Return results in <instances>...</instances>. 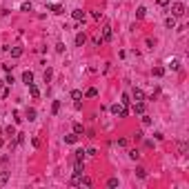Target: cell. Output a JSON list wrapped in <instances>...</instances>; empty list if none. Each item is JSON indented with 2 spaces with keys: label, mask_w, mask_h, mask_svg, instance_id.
<instances>
[{
  "label": "cell",
  "mask_w": 189,
  "mask_h": 189,
  "mask_svg": "<svg viewBox=\"0 0 189 189\" xmlns=\"http://www.w3.org/2000/svg\"><path fill=\"white\" fill-rule=\"evenodd\" d=\"M111 113H113V116H118V118H127L129 116V109L125 105H113L111 107Z\"/></svg>",
  "instance_id": "cell-1"
},
{
  "label": "cell",
  "mask_w": 189,
  "mask_h": 189,
  "mask_svg": "<svg viewBox=\"0 0 189 189\" xmlns=\"http://www.w3.org/2000/svg\"><path fill=\"white\" fill-rule=\"evenodd\" d=\"M171 16H174V18L185 16V2H174L171 5Z\"/></svg>",
  "instance_id": "cell-2"
},
{
  "label": "cell",
  "mask_w": 189,
  "mask_h": 189,
  "mask_svg": "<svg viewBox=\"0 0 189 189\" xmlns=\"http://www.w3.org/2000/svg\"><path fill=\"white\" fill-rule=\"evenodd\" d=\"M111 36H113V31H111V27L109 25H105V27H102V42H107V40H111Z\"/></svg>",
  "instance_id": "cell-3"
},
{
  "label": "cell",
  "mask_w": 189,
  "mask_h": 189,
  "mask_svg": "<svg viewBox=\"0 0 189 189\" xmlns=\"http://www.w3.org/2000/svg\"><path fill=\"white\" fill-rule=\"evenodd\" d=\"M71 16H73V20H76V22H85V18H87V14H85L82 9H76Z\"/></svg>",
  "instance_id": "cell-4"
},
{
  "label": "cell",
  "mask_w": 189,
  "mask_h": 189,
  "mask_svg": "<svg viewBox=\"0 0 189 189\" xmlns=\"http://www.w3.org/2000/svg\"><path fill=\"white\" fill-rule=\"evenodd\" d=\"M131 98H134L136 102H140V100H145V94H142V89H138V87H136L134 91H131Z\"/></svg>",
  "instance_id": "cell-5"
},
{
  "label": "cell",
  "mask_w": 189,
  "mask_h": 189,
  "mask_svg": "<svg viewBox=\"0 0 189 189\" xmlns=\"http://www.w3.org/2000/svg\"><path fill=\"white\" fill-rule=\"evenodd\" d=\"M85 42H87V36H85V31H80L76 36V47H82Z\"/></svg>",
  "instance_id": "cell-6"
},
{
  "label": "cell",
  "mask_w": 189,
  "mask_h": 189,
  "mask_svg": "<svg viewBox=\"0 0 189 189\" xmlns=\"http://www.w3.org/2000/svg\"><path fill=\"white\" fill-rule=\"evenodd\" d=\"M22 82H25V85H31V82H33V71H25V73H22Z\"/></svg>",
  "instance_id": "cell-7"
},
{
  "label": "cell",
  "mask_w": 189,
  "mask_h": 189,
  "mask_svg": "<svg viewBox=\"0 0 189 189\" xmlns=\"http://www.w3.org/2000/svg\"><path fill=\"white\" fill-rule=\"evenodd\" d=\"M27 87H29V94H31V98H40V91H38V87H36V85H27Z\"/></svg>",
  "instance_id": "cell-8"
},
{
  "label": "cell",
  "mask_w": 189,
  "mask_h": 189,
  "mask_svg": "<svg viewBox=\"0 0 189 189\" xmlns=\"http://www.w3.org/2000/svg\"><path fill=\"white\" fill-rule=\"evenodd\" d=\"M9 182V171H0V187Z\"/></svg>",
  "instance_id": "cell-9"
},
{
  "label": "cell",
  "mask_w": 189,
  "mask_h": 189,
  "mask_svg": "<svg viewBox=\"0 0 189 189\" xmlns=\"http://www.w3.org/2000/svg\"><path fill=\"white\" fill-rule=\"evenodd\" d=\"M134 111H136V113H145V102H142V100L136 102V105H134Z\"/></svg>",
  "instance_id": "cell-10"
},
{
  "label": "cell",
  "mask_w": 189,
  "mask_h": 189,
  "mask_svg": "<svg viewBox=\"0 0 189 189\" xmlns=\"http://www.w3.org/2000/svg\"><path fill=\"white\" fill-rule=\"evenodd\" d=\"M187 149H189V145H187L185 140H180V142H178V151L182 153V156H185V153H187Z\"/></svg>",
  "instance_id": "cell-11"
},
{
  "label": "cell",
  "mask_w": 189,
  "mask_h": 189,
  "mask_svg": "<svg viewBox=\"0 0 189 189\" xmlns=\"http://www.w3.org/2000/svg\"><path fill=\"white\" fill-rule=\"evenodd\" d=\"M65 142H69V145L78 142V134H69V136H65Z\"/></svg>",
  "instance_id": "cell-12"
},
{
  "label": "cell",
  "mask_w": 189,
  "mask_h": 189,
  "mask_svg": "<svg viewBox=\"0 0 189 189\" xmlns=\"http://www.w3.org/2000/svg\"><path fill=\"white\" fill-rule=\"evenodd\" d=\"M80 178H82V174H76V171H73V176H71V185H73V187L80 185Z\"/></svg>",
  "instance_id": "cell-13"
},
{
  "label": "cell",
  "mask_w": 189,
  "mask_h": 189,
  "mask_svg": "<svg viewBox=\"0 0 189 189\" xmlns=\"http://www.w3.org/2000/svg\"><path fill=\"white\" fill-rule=\"evenodd\" d=\"M22 56V47H14L11 49V58H20Z\"/></svg>",
  "instance_id": "cell-14"
},
{
  "label": "cell",
  "mask_w": 189,
  "mask_h": 189,
  "mask_svg": "<svg viewBox=\"0 0 189 189\" xmlns=\"http://www.w3.org/2000/svg\"><path fill=\"white\" fill-rule=\"evenodd\" d=\"M85 96H87V98H96V96H98V89H96V87H89Z\"/></svg>",
  "instance_id": "cell-15"
},
{
  "label": "cell",
  "mask_w": 189,
  "mask_h": 189,
  "mask_svg": "<svg viewBox=\"0 0 189 189\" xmlns=\"http://www.w3.org/2000/svg\"><path fill=\"white\" fill-rule=\"evenodd\" d=\"M145 16H147V9H145V7H138V11H136V18H138V20H142Z\"/></svg>",
  "instance_id": "cell-16"
},
{
  "label": "cell",
  "mask_w": 189,
  "mask_h": 189,
  "mask_svg": "<svg viewBox=\"0 0 189 189\" xmlns=\"http://www.w3.org/2000/svg\"><path fill=\"white\" fill-rule=\"evenodd\" d=\"M169 67H171L174 71H178V69H180V60H178V58H174V60L169 62Z\"/></svg>",
  "instance_id": "cell-17"
},
{
  "label": "cell",
  "mask_w": 189,
  "mask_h": 189,
  "mask_svg": "<svg viewBox=\"0 0 189 189\" xmlns=\"http://www.w3.org/2000/svg\"><path fill=\"white\" fill-rule=\"evenodd\" d=\"M165 25H167L169 29H174V27H176V18H174V16H169V18L165 20Z\"/></svg>",
  "instance_id": "cell-18"
},
{
  "label": "cell",
  "mask_w": 189,
  "mask_h": 189,
  "mask_svg": "<svg viewBox=\"0 0 189 189\" xmlns=\"http://www.w3.org/2000/svg\"><path fill=\"white\" fill-rule=\"evenodd\" d=\"M73 134H85V127H82V125H80V122H76V125H73Z\"/></svg>",
  "instance_id": "cell-19"
},
{
  "label": "cell",
  "mask_w": 189,
  "mask_h": 189,
  "mask_svg": "<svg viewBox=\"0 0 189 189\" xmlns=\"http://www.w3.org/2000/svg\"><path fill=\"white\" fill-rule=\"evenodd\" d=\"M51 76H54V71H51V69H49V67H47V69H45V73H42V78H45V82H49V80H51Z\"/></svg>",
  "instance_id": "cell-20"
},
{
  "label": "cell",
  "mask_w": 189,
  "mask_h": 189,
  "mask_svg": "<svg viewBox=\"0 0 189 189\" xmlns=\"http://www.w3.org/2000/svg\"><path fill=\"white\" fill-rule=\"evenodd\" d=\"M80 185H85V187H91V178L82 174V178H80Z\"/></svg>",
  "instance_id": "cell-21"
},
{
  "label": "cell",
  "mask_w": 189,
  "mask_h": 189,
  "mask_svg": "<svg viewBox=\"0 0 189 189\" xmlns=\"http://www.w3.org/2000/svg\"><path fill=\"white\" fill-rule=\"evenodd\" d=\"M60 111V100H54V105H51V113H58Z\"/></svg>",
  "instance_id": "cell-22"
},
{
  "label": "cell",
  "mask_w": 189,
  "mask_h": 189,
  "mask_svg": "<svg viewBox=\"0 0 189 189\" xmlns=\"http://www.w3.org/2000/svg\"><path fill=\"white\" fill-rule=\"evenodd\" d=\"M129 158H131V160H138V158H140L138 149H129Z\"/></svg>",
  "instance_id": "cell-23"
},
{
  "label": "cell",
  "mask_w": 189,
  "mask_h": 189,
  "mask_svg": "<svg viewBox=\"0 0 189 189\" xmlns=\"http://www.w3.org/2000/svg\"><path fill=\"white\" fill-rule=\"evenodd\" d=\"M73 171H76V174H82V171H85V165L76 160V167H73Z\"/></svg>",
  "instance_id": "cell-24"
},
{
  "label": "cell",
  "mask_w": 189,
  "mask_h": 189,
  "mask_svg": "<svg viewBox=\"0 0 189 189\" xmlns=\"http://www.w3.org/2000/svg\"><path fill=\"white\" fill-rule=\"evenodd\" d=\"M71 98H73V100H80V98H82V91L73 89V91H71Z\"/></svg>",
  "instance_id": "cell-25"
},
{
  "label": "cell",
  "mask_w": 189,
  "mask_h": 189,
  "mask_svg": "<svg viewBox=\"0 0 189 189\" xmlns=\"http://www.w3.org/2000/svg\"><path fill=\"white\" fill-rule=\"evenodd\" d=\"M136 176H138V178H147V171L142 167H138V169H136Z\"/></svg>",
  "instance_id": "cell-26"
},
{
  "label": "cell",
  "mask_w": 189,
  "mask_h": 189,
  "mask_svg": "<svg viewBox=\"0 0 189 189\" xmlns=\"http://www.w3.org/2000/svg\"><path fill=\"white\" fill-rule=\"evenodd\" d=\"M163 73H165V69H163V67H153V76H163Z\"/></svg>",
  "instance_id": "cell-27"
},
{
  "label": "cell",
  "mask_w": 189,
  "mask_h": 189,
  "mask_svg": "<svg viewBox=\"0 0 189 189\" xmlns=\"http://www.w3.org/2000/svg\"><path fill=\"white\" fill-rule=\"evenodd\" d=\"M82 158H85V151L78 149V151H76V160H78V163H82Z\"/></svg>",
  "instance_id": "cell-28"
},
{
  "label": "cell",
  "mask_w": 189,
  "mask_h": 189,
  "mask_svg": "<svg viewBox=\"0 0 189 189\" xmlns=\"http://www.w3.org/2000/svg\"><path fill=\"white\" fill-rule=\"evenodd\" d=\"M27 118H29V120H36V109H29V111H27Z\"/></svg>",
  "instance_id": "cell-29"
},
{
  "label": "cell",
  "mask_w": 189,
  "mask_h": 189,
  "mask_svg": "<svg viewBox=\"0 0 189 189\" xmlns=\"http://www.w3.org/2000/svg\"><path fill=\"white\" fill-rule=\"evenodd\" d=\"M107 185H109V187H118V178H109V180H107Z\"/></svg>",
  "instance_id": "cell-30"
},
{
  "label": "cell",
  "mask_w": 189,
  "mask_h": 189,
  "mask_svg": "<svg viewBox=\"0 0 189 189\" xmlns=\"http://www.w3.org/2000/svg\"><path fill=\"white\" fill-rule=\"evenodd\" d=\"M142 125H145V127H149V125H151V118H149V116H142Z\"/></svg>",
  "instance_id": "cell-31"
},
{
  "label": "cell",
  "mask_w": 189,
  "mask_h": 189,
  "mask_svg": "<svg viewBox=\"0 0 189 189\" xmlns=\"http://www.w3.org/2000/svg\"><path fill=\"white\" fill-rule=\"evenodd\" d=\"M51 9H54V14H62V7H60V5H51Z\"/></svg>",
  "instance_id": "cell-32"
},
{
  "label": "cell",
  "mask_w": 189,
  "mask_h": 189,
  "mask_svg": "<svg viewBox=\"0 0 189 189\" xmlns=\"http://www.w3.org/2000/svg\"><path fill=\"white\" fill-rule=\"evenodd\" d=\"M129 102H131V100H129V94H122V105H125V107H127V105H129Z\"/></svg>",
  "instance_id": "cell-33"
},
{
  "label": "cell",
  "mask_w": 189,
  "mask_h": 189,
  "mask_svg": "<svg viewBox=\"0 0 189 189\" xmlns=\"http://www.w3.org/2000/svg\"><path fill=\"white\" fill-rule=\"evenodd\" d=\"M5 131H7V136H16V129H14V127H11V125H9V127H7V129H5Z\"/></svg>",
  "instance_id": "cell-34"
},
{
  "label": "cell",
  "mask_w": 189,
  "mask_h": 189,
  "mask_svg": "<svg viewBox=\"0 0 189 189\" xmlns=\"http://www.w3.org/2000/svg\"><path fill=\"white\" fill-rule=\"evenodd\" d=\"M22 11H31V2H22Z\"/></svg>",
  "instance_id": "cell-35"
},
{
  "label": "cell",
  "mask_w": 189,
  "mask_h": 189,
  "mask_svg": "<svg viewBox=\"0 0 189 189\" xmlns=\"http://www.w3.org/2000/svg\"><path fill=\"white\" fill-rule=\"evenodd\" d=\"M91 16H94L96 20H100V18H102V11H94V14H91Z\"/></svg>",
  "instance_id": "cell-36"
},
{
  "label": "cell",
  "mask_w": 189,
  "mask_h": 189,
  "mask_svg": "<svg viewBox=\"0 0 189 189\" xmlns=\"http://www.w3.org/2000/svg\"><path fill=\"white\" fill-rule=\"evenodd\" d=\"M158 5H169V0H158Z\"/></svg>",
  "instance_id": "cell-37"
},
{
  "label": "cell",
  "mask_w": 189,
  "mask_h": 189,
  "mask_svg": "<svg viewBox=\"0 0 189 189\" xmlns=\"http://www.w3.org/2000/svg\"><path fill=\"white\" fill-rule=\"evenodd\" d=\"M2 85H5V80H0V87H2Z\"/></svg>",
  "instance_id": "cell-38"
}]
</instances>
